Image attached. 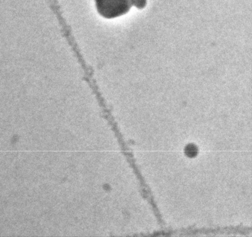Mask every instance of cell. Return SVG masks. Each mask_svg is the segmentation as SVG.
Listing matches in <instances>:
<instances>
[{"label":"cell","instance_id":"1","mask_svg":"<svg viewBox=\"0 0 252 237\" xmlns=\"http://www.w3.org/2000/svg\"><path fill=\"white\" fill-rule=\"evenodd\" d=\"M96 9L101 17L106 19H114L124 16L132 6L143 9L147 0H94Z\"/></svg>","mask_w":252,"mask_h":237},{"label":"cell","instance_id":"2","mask_svg":"<svg viewBox=\"0 0 252 237\" xmlns=\"http://www.w3.org/2000/svg\"><path fill=\"white\" fill-rule=\"evenodd\" d=\"M185 152L188 157H194L197 155L198 150L195 145L190 144L186 148Z\"/></svg>","mask_w":252,"mask_h":237}]
</instances>
